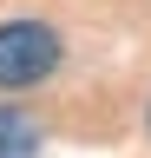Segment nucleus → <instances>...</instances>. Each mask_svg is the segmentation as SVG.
<instances>
[{"mask_svg": "<svg viewBox=\"0 0 151 158\" xmlns=\"http://www.w3.org/2000/svg\"><path fill=\"white\" fill-rule=\"evenodd\" d=\"M59 66V33L40 27V20H7L0 27V86H33Z\"/></svg>", "mask_w": 151, "mask_h": 158, "instance_id": "1", "label": "nucleus"}, {"mask_svg": "<svg viewBox=\"0 0 151 158\" xmlns=\"http://www.w3.org/2000/svg\"><path fill=\"white\" fill-rule=\"evenodd\" d=\"M33 152H40V125L26 112L0 106V158H33Z\"/></svg>", "mask_w": 151, "mask_h": 158, "instance_id": "2", "label": "nucleus"}]
</instances>
